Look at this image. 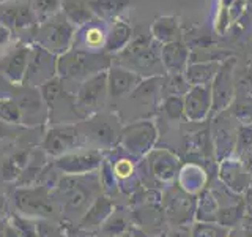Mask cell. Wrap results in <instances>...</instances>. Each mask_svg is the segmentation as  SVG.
<instances>
[{
  "label": "cell",
  "mask_w": 252,
  "mask_h": 237,
  "mask_svg": "<svg viewBox=\"0 0 252 237\" xmlns=\"http://www.w3.org/2000/svg\"><path fill=\"white\" fill-rule=\"evenodd\" d=\"M0 118L8 123L21 122V111L19 106L13 101H0Z\"/></svg>",
  "instance_id": "12"
},
{
  "label": "cell",
  "mask_w": 252,
  "mask_h": 237,
  "mask_svg": "<svg viewBox=\"0 0 252 237\" xmlns=\"http://www.w3.org/2000/svg\"><path fill=\"white\" fill-rule=\"evenodd\" d=\"M8 223H10L14 231L18 233L21 237H38L36 234V220H32L27 217H22L19 213H11L8 217Z\"/></svg>",
  "instance_id": "8"
},
{
  "label": "cell",
  "mask_w": 252,
  "mask_h": 237,
  "mask_svg": "<svg viewBox=\"0 0 252 237\" xmlns=\"http://www.w3.org/2000/svg\"><path fill=\"white\" fill-rule=\"evenodd\" d=\"M66 229L63 221L54 220H36V234L38 237H62Z\"/></svg>",
  "instance_id": "11"
},
{
  "label": "cell",
  "mask_w": 252,
  "mask_h": 237,
  "mask_svg": "<svg viewBox=\"0 0 252 237\" xmlns=\"http://www.w3.org/2000/svg\"><path fill=\"white\" fill-rule=\"evenodd\" d=\"M77 136H79V131L73 125L55 126V128H51L46 133L41 149L44 150V154L47 157L59 158L62 155L76 150Z\"/></svg>",
  "instance_id": "4"
},
{
  "label": "cell",
  "mask_w": 252,
  "mask_h": 237,
  "mask_svg": "<svg viewBox=\"0 0 252 237\" xmlns=\"http://www.w3.org/2000/svg\"><path fill=\"white\" fill-rule=\"evenodd\" d=\"M132 172V164L129 160H118L114 166V174L117 177L125 179Z\"/></svg>",
  "instance_id": "14"
},
{
  "label": "cell",
  "mask_w": 252,
  "mask_h": 237,
  "mask_svg": "<svg viewBox=\"0 0 252 237\" xmlns=\"http://www.w3.org/2000/svg\"><path fill=\"white\" fill-rule=\"evenodd\" d=\"M47 157L44 154L43 149H38V150H32L30 158H29V163L26 164L22 174L19 176V179L16 180V185L18 187H33L36 185V182L41 176V172L44 171V168L49 163H47Z\"/></svg>",
  "instance_id": "6"
},
{
  "label": "cell",
  "mask_w": 252,
  "mask_h": 237,
  "mask_svg": "<svg viewBox=\"0 0 252 237\" xmlns=\"http://www.w3.org/2000/svg\"><path fill=\"white\" fill-rule=\"evenodd\" d=\"M13 205L16 213L32 220L62 221L59 204L54 201L51 190L41 185L16 187L13 192Z\"/></svg>",
  "instance_id": "2"
},
{
  "label": "cell",
  "mask_w": 252,
  "mask_h": 237,
  "mask_svg": "<svg viewBox=\"0 0 252 237\" xmlns=\"http://www.w3.org/2000/svg\"><path fill=\"white\" fill-rule=\"evenodd\" d=\"M32 150H21V152H16L5 158V161L0 166V174H2V179L5 182H16L22 174L26 164L29 163Z\"/></svg>",
  "instance_id": "7"
},
{
  "label": "cell",
  "mask_w": 252,
  "mask_h": 237,
  "mask_svg": "<svg viewBox=\"0 0 252 237\" xmlns=\"http://www.w3.org/2000/svg\"><path fill=\"white\" fill-rule=\"evenodd\" d=\"M89 176V174H87ZM87 176H62L59 184L51 192L54 201L59 204L62 221L77 223L82 215L96 199L98 185L93 180H87Z\"/></svg>",
  "instance_id": "1"
},
{
  "label": "cell",
  "mask_w": 252,
  "mask_h": 237,
  "mask_svg": "<svg viewBox=\"0 0 252 237\" xmlns=\"http://www.w3.org/2000/svg\"><path fill=\"white\" fill-rule=\"evenodd\" d=\"M125 225V221L120 218V217H107V220L102 223V234L104 236H117V234H120L123 231V226Z\"/></svg>",
  "instance_id": "13"
},
{
  "label": "cell",
  "mask_w": 252,
  "mask_h": 237,
  "mask_svg": "<svg viewBox=\"0 0 252 237\" xmlns=\"http://www.w3.org/2000/svg\"><path fill=\"white\" fill-rule=\"evenodd\" d=\"M0 237H5L3 236V221L0 220Z\"/></svg>",
  "instance_id": "19"
},
{
  "label": "cell",
  "mask_w": 252,
  "mask_h": 237,
  "mask_svg": "<svg viewBox=\"0 0 252 237\" xmlns=\"http://www.w3.org/2000/svg\"><path fill=\"white\" fill-rule=\"evenodd\" d=\"M62 237H79V234L76 233V229H74V231H65L62 234Z\"/></svg>",
  "instance_id": "18"
},
{
  "label": "cell",
  "mask_w": 252,
  "mask_h": 237,
  "mask_svg": "<svg viewBox=\"0 0 252 237\" xmlns=\"http://www.w3.org/2000/svg\"><path fill=\"white\" fill-rule=\"evenodd\" d=\"M102 89H104V87H102V79H99V78L92 79L90 82H87L82 87L81 93H79V101L85 106L96 105L99 98L102 97Z\"/></svg>",
  "instance_id": "9"
},
{
  "label": "cell",
  "mask_w": 252,
  "mask_h": 237,
  "mask_svg": "<svg viewBox=\"0 0 252 237\" xmlns=\"http://www.w3.org/2000/svg\"><path fill=\"white\" fill-rule=\"evenodd\" d=\"M101 154L96 149H76L52 161L63 176H87L101 166Z\"/></svg>",
  "instance_id": "3"
},
{
  "label": "cell",
  "mask_w": 252,
  "mask_h": 237,
  "mask_svg": "<svg viewBox=\"0 0 252 237\" xmlns=\"http://www.w3.org/2000/svg\"><path fill=\"white\" fill-rule=\"evenodd\" d=\"M85 136L92 141H96L99 144H109V142H112L114 139V130L110 123L107 122H98V120H93L90 122L89 125V131L85 133Z\"/></svg>",
  "instance_id": "10"
},
{
  "label": "cell",
  "mask_w": 252,
  "mask_h": 237,
  "mask_svg": "<svg viewBox=\"0 0 252 237\" xmlns=\"http://www.w3.org/2000/svg\"><path fill=\"white\" fill-rule=\"evenodd\" d=\"M110 209H112V205H110V201L107 198L98 196L96 199L92 202L90 207L87 209L82 218L79 220V223H77L79 229H82V231H92V229L101 226L107 220Z\"/></svg>",
  "instance_id": "5"
},
{
  "label": "cell",
  "mask_w": 252,
  "mask_h": 237,
  "mask_svg": "<svg viewBox=\"0 0 252 237\" xmlns=\"http://www.w3.org/2000/svg\"><path fill=\"white\" fill-rule=\"evenodd\" d=\"M87 40H89L90 44H99L101 40H102V35L99 34V30L93 29V30L89 32V35H87Z\"/></svg>",
  "instance_id": "15"
},
{
  "label": "cell",
  "mask_w": 252,
  "mask_h": 237,
  "mask_svg": "<svg viewBox=\"0 0 252 237\" xmlns=\"http://www.w3.org/2000/svg\"><path fill=\"white\" fill-rule=\"evenodd\" d=\"M3 236L5 237H21L18 233L14 231V228L8 223V221H3Z\"/></svg>",
  "instance_id": "16"
},
{
  "label": "cell",
  "mask_w": 252,
  "mask_h": 237,
  "mask_svg": "<svg viewBox=\"0 0 252 237\" xmlns=\"http://www.w3.org/2000/svg\"><path fill=\"white\" fill-rule=\"evenodd\" d=\"M5 212H6V198L3 195H0V220L3 218Z\"/></svg>",
  "instance_id": "17"
}]
</instances>
